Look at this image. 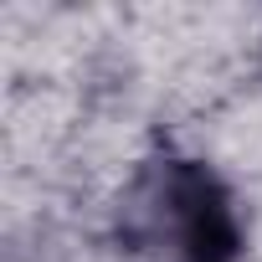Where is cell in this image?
Returning a JSON list of instances; mask_svg holds the SVG:
<instances>
[{
	"label": "cell",
	"instance_id": "1",
	"mask_svg": "<svg viewBox=\"0 0 262 262\" xmlns=\"http://www.w3.org/2000/svg\"><path fill=\"white\" fill-rule=\"evenodd\" d=\"M123 236L160 262H236L247 236L231 190L201 160H149L123 195Z\"/></svg>",
	"mask_w": 262,
	"mask_h": 262
}]
</instances>
